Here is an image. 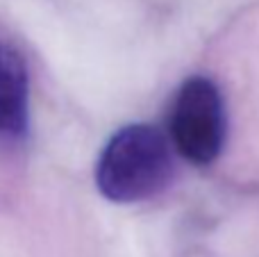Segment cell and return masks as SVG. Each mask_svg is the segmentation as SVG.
Segmentation results:
<instances>
[{
    "mask_svg": "<svg viewBox=\"0 0 259 257\" xmlns=\"http://www.w3.org/2000/svg\"><path fill=\"white\" fill-rule=\"evenodd\" d=\"M173 178L168 139L148 123L116 130L96 164V185L112 203H141L161 194Z\"/></svg>",
    "mask_w": 259,
    "mask_h": 257,
    "instance_id": "obj_1",
    "label": "cell"
},
{
    "mask_svg": "<svg viewBox=\"0 0 259 257\" xmlns=\"http://www.w3.org/2000/svg\"><path fill=\"white\" fill-rule=\"evenodd\" d=\"M168 137L187 162L207 166L225 144V103L219 87L202 75H193L175 91L168 112Z\"/></svg>",
    "mask_w": 259,
    "mask_h": 257,
    "instance_id": "obj_2",
    "label": "cell"
},
{
    "mask_svg": "<svg viewBox=\"0 0 259 257\" xmlns=\"http://www.w3.org/2000/svg\"><path fill=\"white\" fill-rule=\"evenodd\" d=\"M30 118V84L23 57L0 44V137L18 139Z\"/></svg>",
    "mask_w": 259,
    "mask_h": 257,
    "instance_id": "obj_3",
    "label": "cell"
}]
</instances>
